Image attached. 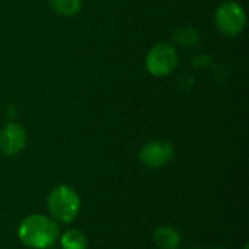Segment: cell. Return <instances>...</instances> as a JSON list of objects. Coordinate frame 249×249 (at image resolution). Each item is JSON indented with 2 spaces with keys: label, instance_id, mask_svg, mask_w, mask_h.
<instances>
[{
  "label": "cell",
  "instance_id": "obj_1",
  "mask_svg": "<svg viewBox=\"0 0 249 249\" xmlns=\"http://www.w3.org/2000/svg\"><path fill=\"white\" fill-rule=\"evenodd\" d=\"M18 239L29 249L51 248L60 236V226L48 214L34 213L18 226Z\"/></svg>",
  "mask_w": 249,
  "mask_h": 249
},
{
  "label": "cell",
  "instance_id": "obj_2",
  "mask_svg": "<svg viewBox=\"0 0 249 249\" xmlns=\"http://www.w3.org/2000/svg\"><path fill=\"white\" fill-rule=\"evenodd\" d=\"M80 206V197L70 185H57L48 193L47 212L48 216L58 225L71 223L77 217Z\"/></svg>",
  "mask_w": 249,
  "mask_h": 249
},
{
  "label": "cell",
  "instance_id": "obj_3",
  "mask_svg": "<svg viewBox=\"0 0 249 249\" xmlns=\"http://www.w3.org/2000/svg\"><path fill=\"white\" fill-rule=\"evenodd\" d=\"M179 63V54L175 45L169 42L155 44L146 55V70L155 77L171 74Z\"/></svg>",
  "mask_w": 249,
  "mask_h": 249
},
{
  "label": "cell",
  "instance_id": "obj_4",
  "mask_svg": "<svg viewBox=\"0 0 249 249\" xmlns=\"http://www.w3.org/2000/svg\"><path fill=\"white\" fill-rule=\"evenodd\" d=\"M214 23L222 35L235 38L241 35L245 29V10L239 3L233 0H226L217 7L214 13Z\"/></svg>",
  "mask_w": 249,
  "mask_h": 249
},
{
  "label": "cell",
  "instance_id": "obj_5",
  "mask_svg": "<svg viewBox=\"0 0 249 249\" xmlns=\"http://www.w3.org/2000/svg\"><path fill=\"white\" fill-rule=\"evenodd\" d=\"M174 146L171 142L163 139H156L147 142L139 152L140 162L150 169H159L168 165L174 158Z\"/></svg>",
  "mask_w": 249,
  "mask_h": 249
},
{
  "label": "cell",
  "instance_id": "obj_6",
  "mask_svg": "<svg viewBox=\"0 0 249 249\" xmlns=\"http://www.w3.org/2000/svg\"><path fill=\"white\" fill-rule=\"evenodd\" d=\"M26 130L18 123H7L0 130V152L6 156L20 153L26 144Z\"/></svg>",
  "mask_w": 249,
  "mask_h": 249
},
{
  "label": "cell",
  "instance_id": "obj_7",
  "mask_svg": "<svg viewBox=\"0 0 249 249\" xmlns=\"http://www.w3.org/2000/svg\"><path fill=\"white\" fill-rule=\"evenodd\" d=\"M153 241L160 249H179L181 233L172 226H159L153 232Z\"/></svg>",
  "mask_w": 249,
  "mask_h": 249
},
{
  "label": "cell",
  "instance_id": "obj_8",
  "mask_svg": "<svg viewBox=\"0 0 249 249\" xmlns=\"http://www.w3.org/2000/svg\"><path fill=\"white\" fill-rule=\"evenodd\" d=\"M61 249H88V236L76 228H70L60 233L58 241Z\"/></svg>",
  "mask_w": 249,
  "mask_h": 249
},
{
  "label": "cell",
  "instance_id": "obj_9",
  "mask_svg": "<svg viewBox=\"0 0 249 249\" xmlns=\"http://www.w3.org/2000/svg\"><path fill=\"white\" fill-rule=\"evenodd\" d=\"M174 41L182 48H194L200 42V32L193 26H185L174 34Z\"/></svg>",
  "mask_w": 249,
  "mask_h": 249
},
{
  "label": "cell",
  "instance_id": "obj_10",
  "mask_svg": "<svg viewBox=\"0 0 249 249\" xmlns=\"http://www.w3.org/2000/svg\"><path fill=\"white\" fill-rule=\"evenodd\" d=\"M51 9L60 16H74L82 7L80 0H50Z\"/></svg>",
  "mask_w": 249,
  "mask_h": 249
},
{
  "label": "cell",
  "instance_id": "obj_11",
  "mask_svg": "<svg viewBox=\"0 0 249 249\" xmlns=\"http://www.w3.org/2000/svg\"><path fill=\"white\" fill-rule=\"evenodd\" d=\"M241 249H249V245H248V244H245V245H244V247H242Z\"/></svg>",
  "mask_w": 249,
  "mask_h": 249
},
{
  "label": "cell",
  "instance_id": "obj_12",
  "mask_svg": "<svg viewBox=\"0 0 249 249\" xmlns=\"http://www.w3.org/2000/svg\"><path fill=\"white\" fill-rule=\"evenodd\" d=\"M213 249H226V248H220V247H217V248H213Z\"/></svg>",
  "mask_w": 249,
  "mask_h": 249
}]
</instances>
